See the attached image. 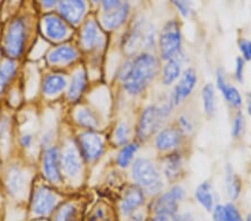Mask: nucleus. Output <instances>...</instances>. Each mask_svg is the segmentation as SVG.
Listing matches in <instances>:
<instances>
[{"label":"nucleus","mask_w":251,"mask_h":221,"mask_svg":"<svg viewBox=\"0 0 251 221\" xmlns=\"http://www.w3.org/2000/svg\"><path fill=\"white\" fill-rule=\"evenodd\" d=\"M225 210H226V221H244L241 217V214L239 212L236 206H233L232 203H229L225 206Z\"/></svg>","instance_id":"39"},{"label":"nucleus","mask_w":251,"mask_h":221,"mask_svg":"<svg viewBox=\"0 0 251 221\" xmlns=\"http://www.w3.org/2000/svg\"><path fill=\"white\" fill-rule=\"evenodd\" d=\"M0 143L2 144L1 147H8V123L6 120L0 124Z\"/></svg>","instance_id":"41"},{"label":"nucleus","mask_w":251,"mask_h":221,"mask_svg":"<svg viewBox=\"0 0 251 221\" xmlns=\"http://www.w3.org/2000/svg\"><path fill=\"white\" fill-rule=\"evenodd\" d=\"M202 104L204 113L212 116L216 112V90L211 83H208L202 88Z\"/></svg>","instance_id":"27"},{"label":"nucleus","mask_w":251,"mask_h":221,"mask_svg":"<svg viewBox=\"0 0 251 221\" xmlns=\"http://www.w3.org/2000/svg\"><path fill=\"white\" fill-rule=\"evenodd\" d=\"M85 87H86V74L83 71H78L72 78L70 90H68V98L73 102L77 100L82 96Z\"/></svg>","instance_id":"26"},{"label":"nucleus","mask_w":251,"mask_h":221,"mask_svg":"<svg viewBox=\"0 0 251 221\" xmlns=\"http://www.w3.org/2000/svg\"><path fill=\"white\" fill-rule=\"evenodd\" d=\"M153 221H174V216H163L157 215Z\"/></svg>","instance_id":"46"},{"label":"nucleus","mask_w":251,"mask_h":221,"mask_svg":"<svg viewBox=\"0 0 251 221\" xmlns=\"http://www.w3.org/2000/svg\"><path fill=\"white\" fill-rule=\"evenodd\" d=\"M246 221H251V214H249L248 216H247V218H246Z\"/></svg>","instance_id":"49"},{"label":"nucleus","mask_w":251,"mask_h":221,"mask_svg":"<svg viewBox=\"0 0 251 221\" xmlns=\"http://www.w3.org/2000/svg\"><path fill=\"white\" fill-rule=\"evenodd\" d=\"M247 113H248V115L251 118V93H249L248 95H247Z\"/></svg>","instance_id":"47"},{"label":"nucleus","mask_w":251,"mask_h":221,"mask_svg":"<svg viewBox=\"0 0 251 221\" xmlns=\"http://www.w3.org/2000/svg\"><path fill=\"white\" fill-rule=\"evenodd\" d=\"M174 221H193L192 220V217L188 215V214H184V215H179V216H174Z\"/></svg>","instance_id":"45"},{"label":"nucleus","mask_w":251,"mask_h":221,"mask_svg":"<svg viewBox=\"0 0 251 221\" xmlns=\"http://www.w3.org/2000/svg\"><path fill=\"white\" fill-rule=\"evenodd\" d=\"M159 59L154 55L143 51L124 64L120 73L124 90L131 95H140L159 74Z\"/></svg>","instance_id":"1"},{"label":"nucleus","mask_w":251,"mask_h":221,"mask_svg":"<svg viewBox=\"0 0 251 221\" xmlns=\"http://www.w3.org/2000/svg\"><path fill=\"white\" fill-rule=\"evenodd\" d=\"M60 164H62L65 173L72 176V178L79 174L82 163H80L79 152L75 146L66 147L62 154V158H60Z\"/></svg>","instance_id":"13"},{"label":"nucleus","mask_w":251,"mask_h":221,"mask_svg":"<svg viewBox=\"0 0 251 221\" xmlns=\"http://www.w3.org/2000/svg\"><path fill=\"white\" fill-rule=\"evenodd\" d=\"M121 1H122V0H102L103 8L106 11L113 10L121 5Z\"/></svg>","instance_id":"43"},{"label":"nucleus","mask_w":251,"mask_h":221,"mask_svg":"<svg viewBox=\"0 0 251 221\" xmlns=\"http://www.w3.org/2000/svg\"><path fill=\"white\" fill-rule=\"evenodd\" d=\"M144 203V191L139 187H132L126 190L121 203V210L124 216L131 215Z\"/></svg>","instance_id":"17"},{"label":"nucleus","mask_w":251,"mask_h":221,"mask_svg":"<svg viewBox=\"0 0 251 221\" xmlns=\"http://www.w3.org/2000/svg\"><path fill=\"white\" fill-rule=\"evenodd\" d=\"M245 66L246 60L242 57H237L236 59V68H234V76L238 83H242L245 78Z\"/></svg>","instance_id":"40"},{"label":"nucleus","mask_w":251,"mask_h":221,"mask_svg":"<svg viewBox=\"0 0 251 221\" xmlns=\"http://www.w3.org/2000/svg\"><path fill=\"white\" fill-rule=\"evenodd\" d=\"M7 184L9 191L15 196L20 198V196L25 195L26 179L25 175H24V173L19 170V169H13V170H10L9 174H8Z\"/></svg>","instance_id":"20"},{"label":"nucleus","mask_w":251,"mask_h":221,"mask_svg":"<svg viewBox=\"0 0 251 221\" xmlns=\"http://www.w3.org/2000/svg\"><path fill=\"white\" fill-rule=\"evenodd\" d=\"M217 87L221 92L222 96H224L226 103L230 106L234 108H240L242 106V103L244 102H242V96L240 92H239L236 86L229 85L228 82H226L225 72L221 68L217 71Z\"/></svg>","instance_id":"11"},{"label":"nucleus","mask_w":251,"mask_h":221,"mask_svg":"<svg viewBox=\"0 0 251 221\" xmlns=\"http://www.w3.org/2000/svg\"><path fill=\"white\" fill-rule=\"evenodd\" d=\"M77 219V209L74 204H66L58 211L55 221H76Z\"/></svg>","instance_id":"34"},{"label":"nucleus","mask_w":251,"mask_h":221,"mask_svg":"<svg viewBox=\"0 0 251 221\" xmlns=\"http://www.w3.org/2000/svg\"><path fill=\"white\" fill-rule=\"evenodd\" d=\"M167 118L161 106L149 105L145 107L142 111L137 125V138L142 142L148 141L161 130L162 123Z\"/></svg>","instance_id":"4"},{"label":"nucleus","mask_w":251,"mask_h":221,"mask_svg":"<svg viewBox=\"0 0 251 221\" xmlns=\"http://www.w3.org/2000/svg\"><path fill=\"white\" fill-rule=\"evenodd\" d=\"M86 0H59V13L73 25H77L86 11Z\"/></svg>","instance_id":"10"},{"label":"nucleus","mask_w":251,"mask_h":221,"mask_svg":"<svg viewBox=\"0 0 251 221\" xmlns=\"http://www.w3.org/2000/svg\"><path fill=\"white\" fill-rule=\"evenodd\" d=\"M155 44H156L155 28L153 26H149L147 28H144L140 46H142V48L145 50H150L152 49L153 47H155Z\"/></svg>","instance_id":"33"},{"label":"nucleus","mask_w":251,"mask_h":221,"mask_svg":"<svg viewBox=\"0 0 251 221\" xmlns=\"http://www.w3.org/2000/svg\"><path fill=\"white\" fill-rule=\"evenodd\" d=\"M137 150H139V144L137 143H127L126 146L121 150V152L117 155V164L121 168H127L131 164L133 158L136 154Z\"/></svg>","instance_id":"29"},{"label":"nucleus","mask_w":251,"mask_h":221,"mask_svg":"<svg viewBox=\"0 0 251 221\" xmlns=\"http://www.w3.org/2000/svg\"><path fill=\"white\" fill-rule=\"evenodd\" d=\"M163 173L169 181L176 180L183 168V156L179 151H173L165 156L162 163Z\"/></svg>","instance_id":"16"},{"label":"nucleus","mask_w":251,"mask_h":221,"mask_svg":"<svg viewBox=\"0 0 251 221\" xmlns=\"http://www.w3.org/2000/svg\"><path fill=\"white\" fill-rule=\"evenodd\" d=\"M131 136V126L127 122H121L115 130V141L119 146H126Z\"/></svg>","instance_id":"32"},{"label":"nucleus","mask_w":251,"mask_h":221,"mask_svg":"<svg viewBox=\"0 0 251 221\" xmlns=\"http://www.w3.org/2000/svg\"><path fill=\"white\" fill-rule=\"evenodd\" d=\"M45 31L50 39L60 40L67 37L70 30L62 18L55 15H50L45 18Z\"/></svg>","instance_id":"19"},{"label":"nucleus","mask_w":251,"mask_h":221,"mask_svg":"<svg viewBox=\"0 0 251 221\" xmlns=\"http://www.w3.org/2000/svg\"><path fill=\"white\" fill-rule=\"evenodd\" d=\"M239 50L242 55L246 62H250L251 60V40L247 38H240L238 42Z\"/></svg>","instance_id":"37"},{"label":"nucleus","mask_w":251,"mask_h":221,"mask_svg":"<svg viewBox=\"0 0 251 221\" xmlns=\"http://www.w3.org/2000/svg\"><path fill=\"white\" fill-rule=\"evenodd\" d=\"M184 141V133L177 126L163 127L155 134L154 144L159 152L177 151Z\"/></svg>","instance_id":"7"},{"label":"nucleus","mask_w":251,"mask_h":221,"mask_svg":"<svg viewBox=\"0 0 251 221\" xmlns=\"http://www.w3.org/2000/svg\"><path fill=\"white\" fill-rule=\"evenodd\" d=\"M58 198L54 192L48 190L46 188H40L36 192L34 203H32V209L36 215L45 216L52 211V209L57 204Z\"/></svg>","instance_id":"12"},{"label":"nucleus","mask_w":251,"mask_h":221,"mask_svg":"<svg viewBox=\"0 0 251 221\" xmlns=\"http://www.w3.org/2000/svg\"><path fill=\"white\" fill-rule=\"evenodd\" d=\"M78 53L72 46H60L57 49L52 50L48 56V59L51 64H65L73 62L77 58Z\"/></svg>","instance_id":"23"},{"label":"nucleus","mask_w":251,"mask_h":221,"mask_svg":"<svg viewBox=\"0 0 251 221\" xmlns=\"http://www.w3.org/2000/svg\"><path fill=\"white\" fill-rule=\"evenodd\" d=\"M185 191L181 186H174L165 194L161 195L154 204L156 216H176L179 208V203L184 199Z\"/></svg>","instance_id":"6"},{"label":"nucleus","mask_w":251,"mask_h":221,"mask_svg":"<svg viewBox=\"0 0 251 221\" xmlns=\"http://www.w3.org/2000/svg\"><path fill=\"white\" fill-rule=\"evenodd\" d=\"M143 24L141 22L136 23L133 29L129 31V33L126 35V37L124 39V49L127 51L129 54L134 53V50L137 47L141 45V39H142V35H143Z\"/></svg>","instance_id":"25"},{"label":"nucleus","mask_w":251,"mask_h":221,"mask_svg":"<svg viewBox=\"0 0 251 221\" xmlns=\"http://www.w3.org/2000/svg\"><path fill=\"white\" fill-rule=\"evenodd\" d=\"M79 144L83 156L90 162L99 159L103 154L105 148L103 139L93 132H86V133L80 134Z\"/></svg>","instance_id":"9"},{"label":"nucleus","mask_w":251,"mask_h":221,"mask_svg":"<svg viewBox=\"0 0 251 221\" xmlns=\"http://www.w3.org/2000/svg\"><path fill=\"white\" fill-rule=\"evenodd\" d=\"M16 72V64L13 60H5L0 66V94L6 88L7 83L9 82Z\"/></svg>","instance_id":"30"},{"label":"nucleus","mask_w":251,"mask_h":221,"mask_svg":"<svg viewBox=\"0 0 251 221\" xmlns=\"http://www.w3.org/2000/svg\"><path fill=\"white\" fill-rule=\"evenodd\" d=\"M182 65H183V57L182 53L172 59L165 62L162 68V83L165 86H171L176 80L179 79L182 74Z\"/></svg>","instance_id":"18"},{"label":"nucleus","mask_w":251,"mask_h":221,"mask_svg":"<svg viewBox=\"0 0 251 221\" xmlns=\"http://www.w3.org/2000/svg\"><path fill=\"white\" fill-rule=\"evenodd\" d=\"M129 14V5L128 2L121 3V5L115 8V9L106 11V14L103 15L102 23L103 26L106 29L114 30L120 28L123 24L126 22Z\"/></svg>","instance_id":"14"},{"label":"nucleus","mask_w":251,"mask_h":221,"mask_svg":"<svg viewBox=\"0 0 251 221\" xmlns=\"http://www.w3.org/2000/svg\"><path fill=\"white\" fill-rule=\"evenodd\" d=\"M174 6L179 10V13L183 17H189L192 13V1L191 0H172Z\"/></svg>","instance_id":"36"},{"label":"nucleus","mask_w":251,"mask_h":221,"mask_svg":"<svg viewBox=\"0 0 251 221\" xmlns=\"http://www.w3.org/2000/svg\"><path fill=\"white\" fill-rule=\"evenodd\" d=\"M26 29L23 20L17 19L11 24L6 38V50L13 57H17L23 53L25 45Z\"/></svg>","instance_id":"8"},{"label":"nucleus","mask_w":251,"mask_h":221,"mask_svg":"<svg viewBox=\"0 0 251 221\" xmlns=\"http://www.w3.org/2000/svg\"><path fill=\"white\" fill-rule=\"evenodd\" d=\"M22 143L24 147H29L32 144V135L31 134H25L22 139Z\"/></svg>","instance_id":"44"},{"label":"nucleus","mask_w":251,"mask_h":221,"mask_svg":"<svg viewBox=\"0 0 251 221\" xmlns=\"http://www.w3.org/2000/svg\"><path fill=\"white\" fill-rule=\"evenodd\" d=\"M93 1H94V2H99L100 0H93Z\"/></svg>","instance_id":"50"},{"label":"nucleus","mask_w":251,"mask_h":221,"mask_svg":"<svg viewBox=\"0 0 251 221\" xmlns=\"http://www.w3.org/2000/svg\"><path fill=\"white\" fill-rule=\"evenodd\" d=\"M246 127V121H245V116L242 114L241 111H239L236 114L232 122V127H231V135L233 139H239L240 136L244 134Z\"/></svg>","instance_id":"35"},{"label":"nucleus","mask_w":251,"mask_h":221,"mask_svg":"<svg viewBox=\"0 0 251 221\" xmlns=\"http://www.w3.org/2000/svg\"><path fill=\"white\" fill-rule=\"evenodd\" d=\"M66 86L67 80L62 75H50L44 84V92L47 95H55L62 92Z\"/></svg>","instance_id":"28"},{"label":"nucleus","mask_w":251,"mask_h":221,"mask_svg":"<svg viewBox=\"0 0 251 221\" xmlns=\"http://www.w3.org/2000/svg\"><path fill=\"white\" fill-rule=\"evenodd\" d=\"M100 39V30L94 20H90V22L85 24L82 31L83 46L87 49H91V48H94L99 44Z\"/></svg>","instance_id":"22"},{"label":"nucleus","mask_w":251,"mask_h":221,"mask_svg":"<svg viewBox=\"0 0 251 221\" xmlns=\"http://www.w3.org/2000/svg\"><path fill=\"white\" fill-rule=\"evenodd\" d=\"M213 220L214 221H226V210L224 206H216L213 210Z\"/></svg>","instance_id":"42"},{"label":"nucleus","mask_w":251,"mask_h":221,"mask_svg":"<svg viewBox=\"0 0 251 221\" xmlns=\"http://www.w3.org/2000/svg\"><path fill=\"white\" fill-rule=\"evenodd\" d=\"M196 198L199 201V203L203 207L205 210L211 211L213 209V195L212 187L208 181H204L198 186L196 189Z\"/></svg>","instance_id":"24"},{"label":"nucleus","mask_w":251,"mask_h":221,"mask_svg":"<svg viewBox=\"0 0 251 221\" xmlns=\"http://www.w3.org/2000/svg\"><path fill=\"white\" fill-rule=\"evenodd\" d=\"M226 187L230 199L237 200L241 194L242 182L241 179L234 173L233 169L230 164H228L226 168Z\"/></svg>","instance_id":"21"},{"label":"nucleus","mask_w":251,"mask_h":221,"mask_svg":"<svg viewBox=\"0 0 251 221\" xmlns=\"http://www.w3.org/2000/svg\"><path fill=\"white\" fill-rule=\"evenodd\" d=\"M44 172L51 182L60 181V159L57 147H50L46 151L44 158Z\"/></svg>","instance_id":"15"},{"label":"nucleus","mask_w":251,"mask_h":221,"mask_svg":"<svg viewBox=\"0 0 251 221\" xmlns=\"http://www.w3.org/2000/svg\"><path fill=\"white\" fill-rule=\"evenodd\" d=\"M157 45H159L160 57L164 62L176 57L182 53L181 27L176 20H169L162 27Z\"/></svg>","instance_id":"3"},{"label":"nucleus","mask_w":251,"mask_h":221,"mask_svg":"<svg viewBox=\"0 0 251 221\" xmlns=\"http://www.w3.org/2000/svg\"><path fill=\"white\" fill-rule=\"evenodd\" d=\"M198 82L197 72L192 67H189L181 74L179 82L174 86L169 100L171 102L173 107L179 106L181 103H183L190 95L192 94L194 87Z\"/></svg>","instance_id":"5"},{"label":"nucleus","mask_w":251,"mask_h":221,"mask_svg":"<svg viewBox=\"0 0 251 221\" xmlns=\"http://www.w3.org/2000/svg\"><path fill=\"white\" fill-rule=\"evenodd\" d=\"M58 1H59V0H42L43 5L45 7H48V8L56 5V3H57Z\"/></svg>","instance_id":"48"},{"label":"nucleus","mask_w":251,"mask_h":221,"mask_svg":"<svg viewBox=\"0 0 251 221\" xmlns=\"http://www.w3.org/2000/svg\"><path fill=\"white\" fill-rule=\"evenodd\" d=\"M76 120L80 125L87 128H95L99 125V121H97L94 113L88 108H79L76 113Z\"/></svg>","instance_id":"31"},{"label":"nucleus","mask_w":251,"mask_h":221,"mask_svg":"<svg viewBox=\"0 0 251 221\" xmlns=\"http://www.w3.org/2000/svg\"><path fill=\"white\" fill-rule=\"evenodd\" d=\"M177 127L183 132L184 134L187 133H191V132L194 130V125L191 119L188 118L187 115H181L179 119H177Z\"/></svg>","instance_id":"38"},{"label":"nucleus","mask_w":251,"mask_h":221,"mask_svg":"<svg viewBox=\"0 0 251 221\" xmlns=\"http://www.w3.org/2000/svg\"><path fill=\"white\" fill-rule=\"evenodd\" d=\"M132 178L142 190L149 195H156L163 188L161 172L152 160L139 158L132 164Z\"/></svg>","instance_id":"2"}]
</instances>
